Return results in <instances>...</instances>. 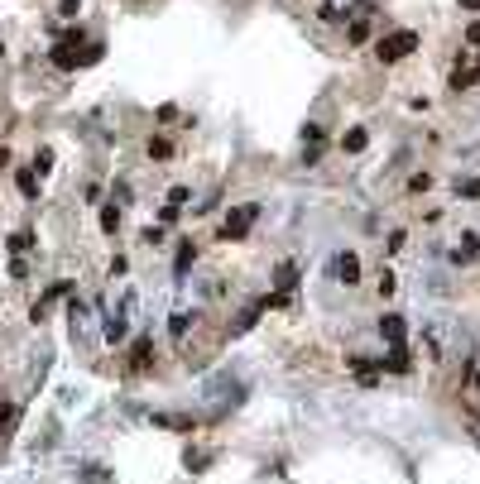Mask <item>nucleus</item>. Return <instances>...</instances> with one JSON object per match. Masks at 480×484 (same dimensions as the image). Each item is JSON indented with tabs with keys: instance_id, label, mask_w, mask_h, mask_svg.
I'll return each mask as SVG.
<instances>
[{
	"instance_id": "obj_1",
	"label": "nucleus",
	"mask_w": 480,
	"mask_h": 484,
	"mask_svg": "<svg viewBox=\"0 0 480 484\" xmlns=\"http://www.w3.org/2000/svg\"><path fill=\"white\" fill-rule=\"evenodd\" d=\"M408 53H418V34H413V29H394V34H384L380 43H375V58H380L384 68L403 63Z\"/></svg>"
},
{
	"instance_id": "obj_2",
	"label": "nucleus",
	"mask_w": 480,
	"mask_h": 484,
	"mask_svg": "<svg viewBox=\"0 0 480 484\" xmlns=\"http://www.w3.org/2000/svg\"><path fill=\"white\" fill-rule=\"evenodd\" d=\"M255 216H260V206H255V201H245V206H236V211L226 216V225H221V235H226V240H245V235H250V225H255Z\"/></svg>"
},
{
	"instance_id": "obj_3",
	"label": "nucleus",
	"mask_w": 480,
	"mask_h": 484,
	"mask_svg": "<svg viewBox=\"0 0 480 484\" xmlns=\"http://www.w3.org/2000/svg\"><path fill=\"white\" fill-rule=\"evenodd\" d=\"M375 365H380V374H408V370H413V355H408V345L399 341V345H389V355L375 360Z\"/></svg>"
},
{
	"instance_id": "obj_4",
	"label": "nucleus",
	"mask_w": 480,
	"mask_h": 484,
	"mask_svg": "<svg viewBox=\"0 0 480 484\" xmlns=\"http://www.w3.org/2000/svg\"><path fill=\"white\" fill-rule=\"evenodd\" d=\"M322 144H327V130H322V125H307V130H303V159L317 163V159H322Z\"/></svg>"
},
{
	"instance_id": "obj_5",
	"label": "nucleus",
	"mask_w": 480,
	"mask_h": 484,
	"mask_svg": "<svg viewBox=\"0 0 480 484\" xmlns=\"http://www.w3.org/2000/svg\"><path fill=\"white\" fill-rule=\"evenodd\" d=\"M149 355H154V341L140 336V341L130 345V374H144V370H149Z\"/></svg>"
},
{
	"instance_id": "obj_6",
	"label": "nucleus",
	"mask_w": 480,
	"mask_h": 484,
	"mask_svg": "<svg viewBox=\"0 0 480 484\" xmlns=\"http://www.w3.org/2000/svg\"><path fill=\"white\" fill-rule=\"evenodd\" d=\"M53 68H63V72H73V68H82V53L73 48V43H53Z\"/></svg>"
},
{
	"instance_id": "obj_7",
	"label": "nucleus",
	"mask_w": 480,
	"mask_h": 484,
	"mask_svg": "<svg viewBox=\"0 0 480 484\" xmlns=\"http://www.w3.org/2000/svg\"><path fill=\"white\" fill-rule=\"evenodd\" d=\"M336 279H341L346 288H356V283H361V259H356V254H341V259H336Z\"/></svg>"
},
{
	"instance_id": "obj_8",
	"label": "nucleus",
	"mask_w": 480,
	"mask_h": 484,
	"mask_svg": "<svg viewBox=\"0 0 480 484\" xmlns=\"http://www.w3.org/2000/svg\"><path fill=\"white\" fill-rule=\"evenodd\" d=\"M15 188H19V196L34 201V196H39V173H34V168H19V173H15Z\"/></svg>"
},
{
	"instance_id": "obj_9",
	"label": "nucleus",
	"mask_w": 480,
	"mask_h": 484,
	"mask_svg": "<svg viewBox=\"0 0 480 484\" xmlns=\"http://www.w3.org/2000/svg\"><path fill=\"white\" fill-rule=\"evenodd\" d=\"M380 336L389 341V345H399V341H403V316H394V312L380 316Z\"/></svg>"
},
{
	"instance_id": "obj_10",
	"label": "nucleus",
	"mask_w": 480,
	"mask_h": 484,
	"mask_svg": "<svg viewBox=\"0 0 480 484\" xmlns=\"http://www.w3.org/2000/svg\"><path fill=\"white\" fill-rule=\"evenodd\" d=\"M274 283H279V292H293L298 288V264H279L274 269Z\"/></svg>"
},
{
	"instance_id": "obj_11",
	"label": "nucleus",
	"mask_w": 480,
	"mask_h": 484,
	"mask_svg": "<svg viewBox=\"0 0 480 484\" xmlns=\"http://www.w3.org/2000/svg\"><path fill=\"white\" fill-rule=\"evenodd\" d=\"M5 245H10V254L19 259V254H29V250H34V235H29V230H15V235H10Z\"/></svg>"
},
{
	"instance_id": "obj_12",
	"label": "nucleus",
	"mask_w": 480,
	"mask_h": 484,
	"mask_svg": "<svg viewBox=\"0 0 480 484\" xmlns=\"http://www.w3.org/2000/svg\"><path fill=\"white\" fill-rule=\"evenodd\" d=\"M260 312H265V307H260V302H255V307H245V312H240V316H236V326H231V331H236V336H245V331H250V326H255V321H260Z\"/></svg>"
},
{
	"instance_id": "obj_13",
	"label": "nucleus",
	"mask_w": 480,
	"mask_h": 484,
	"mask_svg": "<svg viewBox=\"0 0 480 484\" xmlns=\"http://www.w3.org/2000/svg\"><path fill=\"white\" fill-rule=\"evenodd\" d=\"M476 250H480V235H476V230H466V235H461V250H457V259H461V264H471V259H476Z\"/></svg>"
},
{
	"instance_id": "obj_14",
	"label": "nucleus",
	"mask_w": 480,
	"mask_h": 484,
	"mask_svg": "<svg viewBox=\"0 0 480 484\" xmlns=\"http://www.w3.org/2000/svg\"><path fill=\"white\" fill-rule=\"evenodd\" d=\"M346 39H351V43H365V39H370V19H365V14H356V19H351V29H346Z\"/></svg>"
},
{
	"instance_id": "obj_15",
	"label": "nucleus",
	"mask_w": 480,
	"mask_h": 484,
	"mask_svg": "<svg viewBox=\"0 0 480 484\" xmlns=\"http://www.w3.org/2000/svg\"><path fill=\"white\" fill-rule=\"evenodd\" d=\"M365 144H370V134H365V130H351V134H341V149H346V154H361Z\"/></svg>"
},
{
	"instance_id": "obj_16",
	"label": "nucleus",
	"mask_w": 480,
	"mask_h": 484,
	"mask_svg": "<svg viewBox=\"0 0 480 484\" xmlns=\"http://www.w3.org/2000/svg\"><path fill=\"white\" fill-rule=\"evenodd\" d=\"M101 230H106V235H115V230H120V206H115V201H111V206H101Z\"/></svg>"
},
{
	"instance_id": "obj_17",
	"label": "nucleus",
	"mask_w": 480,
	"mask_h": 484,
	"mask_svg": "<svg viewBox=\"0 0 480 484\" xmlns=\"http://www.w3.org/2000/svg\"><path fill=\"white\" fill-rule=\"evenodd\" d=\"M144 149H149V159H169V154H173V139H164V134H154V139H149Z\"/></svg>"
},
{
	"instance_id": "obj_18",
	"label": "nucleus",
	"mask_w": 480,
	"mask_h": 484,
	"mask_svg": "<svg viewBox=\"0 0 480 484\" xmlns=\"http://www.w3.org/2000/svg\"><path fill=\"white\" fill-rule=\"evenodd\" d=\"M192 259H197V245H192V240H188V245L178 250V264H173V274H178V279L188 274V264H192Z\"/></svg>"
},
{
	"instance_id": "obj_19",
	"label": "nucleus",
	"mask_w": 480,
	"mask_h": 484,
	"mask_svg": "<svg viewBox=\"0 0 480 484\" xmlns=\"http://www.w3.org/2000/svg\"><path fill=\"white\" fill-rule=\"evenodd\" d=\"M476 82H480V72H461V68L452 72V92H466V87H476Z\"/></svg>"
},
{
	"instance_id": "obj_20",
	"label": "nucleus",
	"mask_w": 480,
	"mask_h": 484,
	"mask_svg": "<svg viewBox=\"0 0 480 484\" xmlns=\"http://www.w3.org/2000/svg\"><path fill=\"white\" fill-rule=\"evenodd\" d=\"M106 341H111V345L125 341V316H111V321H106Z\"/></svg>"
},
{
	"instance_id": "obj_21",
	"label": "nucleus",
	"mask_w": 480,
	"mask_h": 484,
	"mask_svg": "<svg viewBox=\"0 0 480 484\" xmlns=\"http://www.w3.org/2000/svg\"><path fill=\"white\" fill-rule=\"evenodd\" d=\"M169 321H173V326H169V331H173V341H183V336H188V312H173V316H169Z\"/></svg>"
},
{
	"instance_id": "obj_22",
	"label": "nucleus",
	"mask_w": 480,
	"mask_h": 484,
	"mask_svg": "<svg viewBox=\"0 0 480 484\" xmlns=\"http://www.w3.org/2000/svg\"><path fill=\"white\" fill-rule=\"evenodd\" d=\"M317 19H322V24H336V19H341V10H336V0H327V5L317 10Z\"/></svg>"
},
{
	"instance_id": "obj_23",
	"label": "nucleus",
	"mask_w": 480,
	"mask_h": 484,
	"mask_svg": "<svg viewBox=\"0 0 480 484\" xmlns=\"http://www.w3.org/2000/svg\"><path fill=\"white\" fill-rule=\"evenodd\" d=\"M101 53H106V43H87V53H82V68H92V63H101Z\"/></svg>"
},
{
	"instance_id": "obj_24",
	"label": "nucleus",
	"mask_w": 480,
	"mask_h": 484,
	"mask_svg": "<svg viewBox=\"0 0 480 484\" xmlns=\"http://www.w3.org/2000/svg\"><path fill=\"white\" fill-rule=\"evenodd\" d=\"M34 168L48 173V168H53V149H39V154H34Z\"/></svg>"
},
{
	"instance_id": "obj_25",
	"label": "nucleus",
	"mask_w": 480,
	"mask_h": 484,
	"mask_svg": "<svg viewBox=\"0 0 480 484\" xmlns=\"http://www.w3.org/2000/svg\"><path fill=\"white\" fill-rule=\"evenodd\" d=\"M375 288H380V297H389V292L399 288V279H394V274H389V269H384V274H380V283H375Z\"/></svg>"
},
{
	"instance_id": "obj_26",
	"label": "nucleus",
	"mask_w": 480,
	"mask_h": 484,
	"mask_svg": "<svg viewBox=\"0 0 480 484\" xmlns=\"http://www.w3.org/2000/svg\"><path fill=\"white\" fill-rule=\"evenodd\" d=\"M461 196H471V201H480V178H461Z\"/></svg>"
},
{
	"instance_id": "obj_27",
	"label": "nucleus",
	"mask_w": 480,
	"mask_h": 484,
	"mask_svg": "<svg viewBox=\"0 0 480 484\" xmlns=\"http://www.w3.org/2000/svg\"><path fill=\"white\" fill-rule=\"evenodd\" d=\"M408 188H413V192H428V188H432V178H428V173H413V178H408Z\"/></svg>"
},
{
	"instance_id": "obj_28",
	"label": "nucleus",
	"mask_w": 480,
	"mask_h": 484,
	"mask_svg": "<svg viewBox=\"0 0 480 484\" xmlns=\"http://www.w3.org/2000/svg\"><path fill=\"white\" fill-rule=\"evenodd\" d=\"M188 196H192L188 188H173V192H169V206H183V201H188Z\"/></svg>"
},
{
	"instance_id": "obj_29",
	"label": "nucleus",
	"mask_w": 480,
	"mask_h": 484,
	"mask_svg": "<svg viewBox=\"0 0 480 484\" xmlns=\"http://www.w3.org/2000/svg\"><path fill=\"white\" fill-rule=\"evenodd\" d=\"M466 43H480V19H476V24H466Z\"/></svg>"
},
{
	"instance_id": "obj_30",
	"label": "nucleus",
	"mask_w": 480,
	"mask_h": 484,
	"mask_svg": "<svg viewBox=\"0 0 480 484\" xmlns=\"http://www.w3.org/2000/svg\"><path fill=\"white\" fill-rule=\"evenodd\" d=\"M457 5H461V10H480V0H457Z\"/></svg>"
},
{
	"instance_id": "obj_31",
	"label": "nucleus",
	"mask_w": 480,
	"mask_h": 484,
	"mask_svg": "<svg viewBox=\"0 0 480 484\" xmlns=\"http://www.w3.org/2000/svg\"><path fill=\"white\" fill-rule=\"evenodd\" d=\"M5 163H10V149H0V168H5Z\"/></svg>"
},
{
	"instance_id": "obj_32",
	"label": "nucleus",
	"mask_w": 480,
	"mask_h": 484,
	"mask_svg": "<svg viewBox=\"0 0 480 484\" xmlns=\"http://www.w3.org/2000/svg\"><path fill=\"white\" fill-rule=\"evenodd\" d=\"M476 72H480V68H476Z\"/></svg>"
}]
</instances>
